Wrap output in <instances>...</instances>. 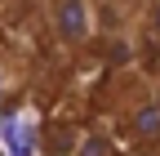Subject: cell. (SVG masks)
<instances>
[{
	"mask_svg": "<svg viewBox=\"0 0 160 156\" xmlns=\"http://www.w3.org/2000/svg\"><path fill=\"white\" fill-rule=\"evenodd\" d=\"M0 156H5V143H0Z\"/></svg>",
	"mask_w": 160,
	"mask_h": 156,
	"instance_id": "cell-6",
	"label": "cell"
},
{
	"mask_svg": "<svg viewBox=\"0 0 160 156\" xmlns=\"http://www.w3.org/2000/svg\"><path fill=\"white\" fill-rule=\"evenodd\" d=\"M93 9H98V27L111 23L116 31L133 36V23H138V13L147 9V0H93Z\"/></svg>",
	"mask_w": 160,
	"mask_h": 156,
	"instance_id": "cell-4",
	"label": "cell"
},
{
	"mask_svg": "<svg viewBox=\"0 0 160 156\" xmlns=\"http://www.w3.org/2000/svg\"><path fill=\"white\" fill-rule=\"evenodd\" d=\"M22 81H27V58L9 45H0V107H9L18 98Z\"/></svg>",
	"mask_w": 160,
	"mask_h": 156,
	"instance_id": "cell-3",
	"label": "cell"
},
{
	"mask_svg": "<svg viewBox=\"0 0 160 156\" xmlns=\"http://www.w3.org/2000/svg\"><path fill=\"white\" fill-rule=\"evenodd\" d=\"M45 23L62 49H85L98 31V9L93 0H45Z\"/></svg>",
	"mask_w": 160,
	"mask_h": 156,
	"instance_id": "cell-1",
	"label": "cell"
},
{
	"mask_svg": "<svg viewBox=\"0 0 160 156\" xmlns=\"http://www.w3.org/2000/svg\"><path fill=\"white\" fill-rule=\"evenodd\" d=\"M120 129L138 147H160V94L156 89H138L125 103V112H120Z\"/></svg>",
	"mask_w": 160,
	"mask_h": 156,
	"instance_id": "cell-2",
	"label": "cell"
},
{
	"mask_svg": "<svg viewBox=\"0 0 160 156\" xmlns=\"http://www.w3.org/2000/svg\"><path fill=\"white\" fill-rule=\"evenodd\" d=\"M111 156H120V152H111Z\"/></svg>",
	"mask_w": 160,
	"mask_h": 156,
	"instance_id": "cell-7",
	"label": "cell"
},
{
	"mask_svg": "<svg viewBox=\"0 0 160 156\" xmlns=\"http://www.w3.org/2000/svg\"><path fill=\"white\" fill-rule=\"evenodd\" d=\"M133 40L142 54H160V0H147V9L133 23Z\"/></svg>",
	"mask_w": 160,
	"mask_h": 156,
	"instance_id": "cell-5",
	"label": "cell"
}]
</instances>
